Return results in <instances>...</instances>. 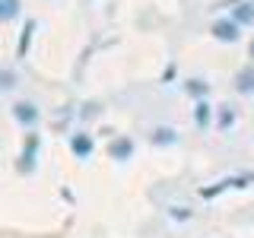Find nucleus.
<instances>
[{"mask_svg":"<svg viewBox=\"0 0 254 238\" xmlns=\"http://www.w3.org/2000/svg\"><path fill=\"white\" fill-rule=\"evenodd\" d=\"M32 29H35V22H26V29H22V38H19V58H26L29 54V45H32Z\"/></svg>","mask_w":254,"mask_h":238,"instance_id":"9b49d317","label":"nucleus"},{"mask_svg":"<svg viewBox=\"0 0 254 238\" xmlns=\"http://www.w3.org/2000/svg\"><path fill=\"white\" fill-rule=\"evenodd\" d=\"M232 19L238 22V26H251V22H254V3H251V0H245V3L235 6V10H232Z\"/></svg>","mask_w":254,"mask_h":238,"instance_id":"1a4fd4ad","label":"nucleus"},{"mask_svg":"<svg viewBox=\"0 0 254 238\" xmlns=\"http://www.w3.org/2000/svg\"><path fill=\"white\" fill-rule=\"evenodd\" d=\"M133 149H137V143H133L130 137H115L108 143V156L115 159V162H127V159L133 156Z\"/></svg>","mask_w":254,"mask_h":238,"instance_id":"f03ea898","label":"nucleus"},{"mask_svg":"<svg viewBox=\"0 0 254 238\" xmlns=\"http://www.w3.org/2000/svg\"><path fill=\"white\" fill-rule=\"evenodd\" d=\"M232 124H235V111H232V108H219V121H216V127H219V130H229Z\"/></svg>","mask_w":254,"mask_h":238,"instance_id":"ddd939ff","label":"nucleus"},{"mask_svg":"<svg viewBox=\"0 0 254 238\" xmlns=\"http://www.w3.org/2000/svg\"><path fill=\"white\" fill-rule=\"evenodd\" d=\"M92 149H95V143H92L89 133H73V137H70V153L76 159H89Z\"/></svg>","mask_w":254,"mask_h":238,"instance_id":"39448f33","label":"nucleus"},{"mask_svg":"<svg viewBox=\"0 0 254 238\" xmlns=\"http://www.w3.org/2000/svg\"><path fill=\"white\" fill-rule=\"evenodd\" d=\"M185 89H188L190 95H194V99H206V89H210V86L200 83V79H188V83H185Z\"/></svg>","mask_w":254,"mask_h":238,"instance_id":"f8f14e48","label":"nucleus"},{"mask_svg":"<svg viewBox=\"0 0 254 238\" xmlns=\"http://www.w3.org/2000/svg\"><path fill=\"white\" fill-rule=\"evenodd\" d=\"M210 32H213V38H216V42H229V45L242 38V26H238L232 16H222V19H216L210 26Z\"/></svg>","mask_w":254,"mask_h":238,"instance_id":"f257e3e1","label":"nucleus"},{"mask_svg":"<svg viewBox=\"0 0 254 238\" xmlns=\"http://www.w3.org/2000/svg\"><path fill=\"white\" fill-rule=\"evenodd\" d=\"M19 13H22L19 0H0V22H13Z\"/></svg>","mask_w":254,"mask_h":238,"instance_id":"9d476101","label":"nucleus"},{"mask_svg":"<svg viewBox=\"0 0 254 238\" xmlns=\"http://www.w3.org/2000/svg\"><path fill=\"white\" fill-rule=\"evenodd\" d=\"M13 86H16V73H13V70H0V89H13Z\"/></svg>","mask_w":254,"mask_h":238,"instance_id":"4468645a","label":"nucleus"},{"mask_svg":"<svg viewBox=\"0 0 254 238\" xmlns=\"http://www.w3.org/2000/svg\"><path fill=\"white\" fill-rule=\"evenodd\" d=\"M35 153H38V137L32 133L29 137V146H22V156H19V172H35Z\"/></svg>","mask_w":254,"mask_h":238,"instance_id":"423d86ee","label":"nucleus"},{"mask_svg":"<svg viewBox=\"0 0 254 238\" xmlns=\"http://www.w3.org/2000/svg\"><path fill=\"white\" fill-rule=\"evenodd\" d=\"M13 118H16L22 127H29V130H32V127L38 124V108H35V102H16V105H13Z\"/></svg>","mask_w":254,"mask_h":238,"instance_id":"7ed1b4c3","label":"nucleus"},{"mask_svg":"<svg viewBox=\"0 0 254 238\" xmlns=\"http://www.w3.org/2000/svg\"><path fill=\"white\" fill-rule=\"evenodd\" d=\"M213 121V105L206 99H197V105H194V124L200 127V130H206Z\"/></svg>","mask_w":254,"mask_h":238,"instance_id":"0eeeda50","label":"nucleus"},{"mask_svg":"<svg viewBox=\"0 0 254 238\" xmlns=\"http://www.w3.org/2000/svg\"><path fill=\"white\" fill-rule=\"evenodd\" d=\"M149 143H153V146H175V143H178V133H175L172 127H156V130L149 133Z\"/></svg>","mask_w":254,"mask_h":238,"instance_id":"6e6552de","label":"nucleus"},{"mask_svg":"<svg viewBox=\"0 0 254 238\" xmlns=\"http://www.w3.org/2000/svg\"><path fill=\"white\" fill-rule=\"evenodd\" d=\"M248 54H251V60H254V38H251V45H248Z\"/></svg>","mask_w":254,"mask_h":238,"instance_id":"2eb2a0df","label":"nucleus"},{"mask_svg":"<svg viewBox=\"0 0 254 238\" xmlns=\"http://www.w3.org/2000/svg\"><path fill=\"white\" fill-rule=\"evenodd\" d=\"M235 92L238 95H254V60L235 73Z\"/></svg>","mask_w":254,"mask_h":238,"instance_id":"20e7f679","label":"nucleus"}]
</instances>
